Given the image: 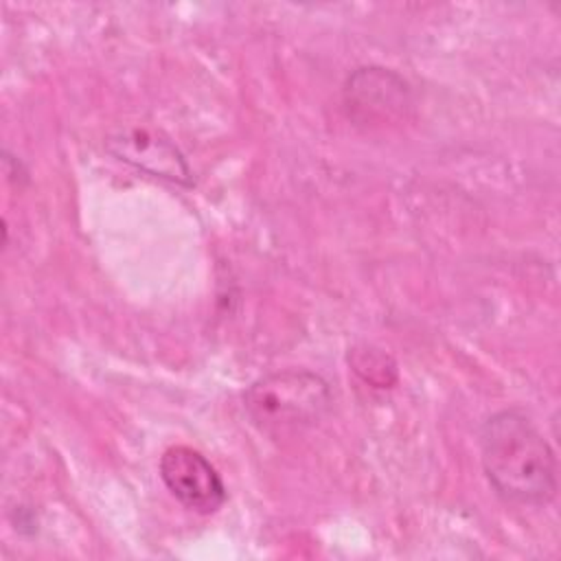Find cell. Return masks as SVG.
<instances>
[{
	"mask_svg": "<svg viewBox=\"0 0 561 561\" xmlns=\"http://www.w3.org/2000/svg\"><path fill=\"white\" fill-rule=\"evenodd\" d=\"M329 383L311 370H278L259 377L243 394L252 423L270 436H287L318 423L331 408Z\"/></svg>",
	"mask_w": 561,
	"mask_h": 561,
	"instance_id": "2",
	"label": "cell"
},
{
	"mask_svg": "<svg viewBox=\"0 0 561 561\" xmlns=\"http://www.w3.org/2000/svg\"><path fill=\"white\" fill-rule=\"evenodd\" d=\"M160 478L182 506L199 515H210L226 502L221 476L193 447H169L160 458Z\"/></svg>",
	"mask_w": 561,
	"mask_h": 561,
	"instance_id": "3",
	"label": "cell"
},
{
	"mask_svg": "<svg viewBox=\"0 0 561 561\" xmlns=\"http://www.w3.org/2000/svg\"><path fill=\"white\" fill-rule=\"evenodd\" d=\"M353 366H355V370L370 366V373H366V377H364L366 381H373L379 386H388L394 381V362L379 348H373V346H366L364 351L355 348Z\"/></svg>",
	"mask_w": 561,
	"mask_h": 561,
	"instance_id": "6",
	"label": "cell"
},
{
	"mask_svg": "<svg viewBox=\"0 0 561 561\" xmlns=\"http://www.w3.org/2000/svg\"><path fill=\"white\" fill-rule=\"evenodd\" d=\"M346 103L353 112L368 110V118L397 114L408 105V85L383 68H359L348 77Z\"/></svg>",
	"mask_w": 561,
	"mask_h": 561,
	"instance_id": "5",
	"label": "cell"
},
{
	"mask_svg": "<svg viewBox=\"0 0 561 561\" xmlns=\"http://www.w3.org/2000/svg\"><path fill=\"white\" fill-rule=\"evenodd\" d=\"M480 454L491 486L506 502L543 506L554 500V451L522 410H502L482 423Z\"/></svg>",
	"mask_w": 561,
	"mask_h": 561,
	"instance_id": "1",
	"label": "cell"
},
{
	"mask_svg": "<svg viewBox=\"0 0 561 561\" xmlns=\"http://www.w3.org/2000/svg\"><path fill=\"white\" fill-rule=\"evenodd\" d=\"M105 149L121 162L171 184L191 186L193 171L184 153L160 131L147 127H123L105 136Z\"/></svg>",
	"mask_w": 561,
	"mask_h": 561,
	"instance_id": "4",
	"label": "cell"
}]
</instances>
